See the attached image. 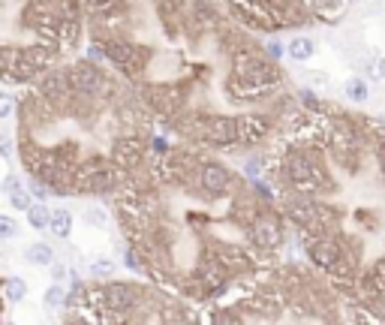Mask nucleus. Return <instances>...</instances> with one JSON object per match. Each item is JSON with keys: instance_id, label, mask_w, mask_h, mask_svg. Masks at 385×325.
<instances>
[{"instance_id": "f03ea898", "label": "nucleus", "mask_w": 385, "mask_h": 325, "mask_svg": "<svg viewBox=\"0 0 385 325\" xmlns=\"http://www.w3.org/2000/svg\"><path fill=\"white\" fill-rule=\"evenodd\" d=\"M232 73H238L247 82H256V85H268V87H280L283 85V70H280V61L268 58L262 51H250V49H235L232 51Z\"/></svg>"}, {"instance_id": "4c0bfd02", "label": "nucleus", "mask_w": 385, "mask_h": 325, "mask_svg": "<svg viewBox=\"0 0 385 325\" xmlns=\"http://www.w3.org/2000/svg\"><path fill=\"white\" fill-rule=\"evenodd\" d=\"M370 310H373V313H377V317H379V322H385V298H382V301H377V305H373Z\"/></svg>"}, {"instance_id": "6e6552de", "label": "nucleus", "mask_w": 385, "mask_h": 325, "mask_svg": "<svg viewBox=\"0 0 385 325\" xmlns=\"http://www.w3.org/2000/svg\"><path fill=\"white\" fill-rule=\"evenodd\" d=\"M66 70H70L73 87L78 91V97H90V99H97L99 94H106V91H109V78H106L103 66H99L97 61L82 58L78 63L66 66Z\"/></svg>"}, {"instance_id": "39448f33", "label": "nucleus", "mask_w": 385, "mask_h": 325, "mask_svg": "<svg viewBox=\"0 0 385 325\" xmlns=\"http://www.w3.org/2000/svg\"><path fill=\"white\" fill-rule=\"evenodd\" d=\"M247 235H250V241L259 250H268V253H274L286 244V226H283V217L277 214V211H265V208L259 211V217L247 226Z\"/></svg>"}, {"instance_id": "0eeeda50", "label": "nucleus", "mask_w": 385, "mask_h": 325, "mask_svg": "<svg viewBox=\"0 0 385 325\" xmlns=\"http://www.w3.org/2000/svg\"><path fill=\"white\" fill-rule=\"evenodd\" d=\"M37 94L42 99H49L54 109H70L73 99L78 97V91L73 87V78H70V70H45L39 75V85H37Z\"/></svg>"}, {"instance_id": "b1692460", "label": "nucleus", "mask_w": 385, "mask_h": 325, "mask_svg": "<svg viewBox=\"0 0 385 325\" xmlns=\"http://www.w3.org/2000/svg\"><path fill=\"white\" fill-rule=\"evenodd\" d=\"M115 259H111V256H94V259H90V265H87V271L94 274L97 280H111L115 277Z\"/></svg>"}, {"instance_id": "dca6fc26", "label": "nucleus", "mask_w": 385, "mask_h": 325, "mask_svg": "<svg viewBox=\"0 0 385 325\" xmlns=\"http://www.w3.org/2000/svg\"><path fill=\"white\" fill-rule=\"evenodd\" d=\"M313 54H316V39H313V37H304V33H298V37H292V39L286 42V58H289V61L307 63Z\"/></svg>"}, {"instance_id": "79ce46f5", "label": "nucleus", "mask_w": 385, "mask_h": 325, "mask_svg": "<svg viewBox=\"0 0 385 325\" xmlns=\"http://www.w3.org/2000/svg\"><path fill=\"white\" fill-rule=\"evenodd\" d=\"M349 4H353V0H349Z\"/></svg>"}, {"instance_id": "9d476101", "label": "nucleus", "mask_w": 385, "mask_h": 325, "mask_svg": "<svg viewBox=\"0 0 385 325\" xmlns=\"http://www.w3.org/2000/svg\"><path fill=\"white\" fill-rule=\"evenodd\" d=\"M307 259L313 262V268H319V271H334L341 262L353 259V256L346 253L343 241H331V238H316L307 244Z\"/></svg>"}, {"instance_id": "6ab92c4d", "label": "nucleus", "mask_w": 385, "mask_h": 325, "mask_svg": "<svg viewBox=\"0 0 385 325\" xmlns=\"http://www.w3.org/2000/svg\"><path fill=\"white\" fill-rule=\"evenodd\" d=\"M49 232L54 235V238H70V232H73V211H66V208H51Z\"/></svg>"}, {"instance_id": "20e7f679", "label": "nucleus", "mask_w": 385, "mask_h": 325, "mask_svg": "<svg viewBox=\"0 0 385 325\" xmlns=\"http://www.w3.org/2000/svg\"><path fill=\"white\" fill-rule=\"evenodd\" d=\"M145 298H148V293H145L139 283H130V280H111V283H106V301H109L106 319H130L133 310L145 307Z\"/></svg>"}, {"instance_id": "7ed1b4c3", "label": "nucleus", "mask_w": 385, "mask_h": 325, "mask_svg": "<svg viewBox=\"0 0 385 325\" xmlns=\"http://www.w3.org/2000/svg\"><path fill=\"white\" fill-rule=\"evenodd\" d=\"M232 16L250 30H277L283 27L280 6L274 0H229Z\"/></svg>"}, {"instance_id": "aec40b11", "label": "nucleus", "mask_w": 385, "mask_h": 325, "mask_svg": "<svg viewBox=\"0 0 385 325\" xmlns=\"http://www.w3.org/2000/svg\"><path fill=\"white\" fill-rule=\"evenodd\" d=\"M78 39H82V21H78V18H63L61 21V33H58L61 49H78Z\"/></svg>"}, {"instance_id": "4468645a", "label": "nucleus", "mask_w": 385, "mask_h": 325, "mask_svg": "<svg viewBox=\"0 0 385 325\" xmlns=\"http://www.w3.org/2000/svg\"><path fill=\"white\" fill-rule=\"evenodd\" d=\"M271 133V118L268 115H241V145L253 148L262 145Z\"/></svg>"}, {"instance_id": "72a5a7b5", "label": "nucleus", "mask_w": 385, "mask_h": 325, "mask_svg": "<svg viewBox=\"0 0 385 325\" xmlns=\"http://www.w3.org/2000/svg\"><path fill=\"white\" fill-rule=\"evenodd\" d=\"M373 211H355V220H358V226H365V229H377V217H370Z\"/></svg>"}, {"instance_id": "473e14b6", "label": "nucleus", "mask_w": 385, "mask_h": 325, "mask_svg": "<svg viewBox=\"0 0 385 325\" xmlns=\"http://www.w3.org/2000/svg\"><path fill=\"white\" fill-rule=\"evenodd\" d=\"M16 232H18V223L13 220V217H0V238H4V241H13L16 238Z\"/></svg>"}, {"instance_id": "ddd939ff", "label": "nucleus", "mask_w": 385, "mask_h": 325, "mask_svg": "<svg viewBox=\"0 0 385 325\" xmlns=\"http://www.w3.org/2000/svg\"><path fill=\"white\" fill-rule=\"evenodd\" d=\"M145 160V142L135 139V136H123L115 142L111 148V163L118 166L121 172H135Z\"/></svg>"}, {"instance_id": "c756f323", "label": "nucleus", "mask_w": 385, "mask_h": 325, "mask_svg": "<svg viewBox=\"0 0 385 325\" xmlns=\"http://www.w3.org/2000/svg\"><path fill=\"white\" fill-rule=\"evenodd\" d=\"M82 220L87 223V226H106L109 223V214H106V208H85V214H82Z\"/></svg>"}, {"instance_id": "1a4fd4ad", "label": "nucleus", "mask_w": 385, "mask_h": 325, "mask_svg": "<svg viewBox=\"0 0 385 325\" xmlns=\"http://www.w3.org/2000/svg\"><path fill=\"white\" fill-rule=\"evenodd\" d=\"M142 103H148L157 115H163L169 121V118L178 115L181 106H184V94H181L178 85L157 82V85H145L142 87Z\"/></svg>"}, {"instance_id": "4be33fe9", "label": "nucleus", "mask_w": 385, "mask_h": 325, "mask_svg": "<svg viewBox=\"0 0 385 325\" xmlns=\"http://www.w3.org/2000/svg\"><path fill=\"white\" fill-rule=\"evenodd\" d=\"M28 223H30V226L37 229V232L49 229V223H51V208L45 205L42 199H37V202L30 205V211H28Z\"/></svg>"}, {"instance_id": "f8f14e48", "label": "nucleus", "mask_w": 385, "mask_h": 325, "mask_svg": "<svg viewBox=\"0 0 385 325\" xmlns=\"http://www.w3.org/2000/svg\"><path fill=\"white\" fill-rule=\"evenodd\" d=\"M232 172H229V166L220 163V160H205L202 163V175H199V187L205 190V196L211 199H220L226 196L232 190Z\"/></svg>"}, {"instance_id": "2eb2a0df", "label": "nucleus", "mask_w": 385, "mask_h": 325, "mask_svg": "<svg viewBox=\"0 0 385 325\" xmlns=\"http://www.w3.org/2000/svg\"><path fill=\"white\" fill-rule=\"evenodd\" d=\"M307 4L319 21H325V25H337V18L346 13L349 0H307Z\"/></svg>"}, {"instance_id": "393cba45", "label": "nucleus", "mask_w": 385, "mask_h": 325, "mask_svg": "<svg viewBox=\"0 0 385 325\" xmlns=\"http://www.w3.org/2000/svg\"><path fill=\"white\" fill-rule=\"evenodd\" d=\"M265 169H268V157H265V154H250V157L244 160V175L250 178V181L262 178Z\"/></svg>"}, {"instance_id": "f704fd0d", "label": "nucleus", "mask_w": 385, "mask_h": 325, "mask_svg": "<svg viewBox=\"0 0 385 325\" xmlns=\"http://www.w3.org/2000/svg\"><path fill=\"white\" fill-rule=\"evenodd\" d=\"M151 148H154L157 154H163V157H166L169 151H172V148H169V142H166L163 136H154V139H151Z\"/></svg>"}, {"instance_id": "a878e982", "label": "nucleus", "mask_w": 385, "mask_h": 325, "mask_svg": "<svg viewBox=\"0 0 385 325\" xmlns=\"http://www.w3.org/2000/svg\"><path fill=\"white\" fill-rule=\"evenodd\" d=\"M298 103L307 109V111H316V115H328V106L322 103L319 97H316V91H310V87H304V91H298Z\"/></svg>"}, {"instance_id": "f257e3e1", "label": "nucleus", "mask_w": 385, "mask_h": 325, "mask_svg": "<svg viewBox=\"0 0 385 325\" xmlns=\"http://www.w3.org/2000/svg\"><path fill=\"white\" fill-rule=\"evenodd\" d=\"M274 178L280 181V187H292L295 193L304 196H328L334 193V181L328 169L322 166L319 154L310 151V145H295V148L283 151V160H280V169L274 172Z\"/></svg>"}, {"instance_id": "cd10ccee", "label": "nucleus", "mask_w": 385, "mask_h": 325, "mask_svg": "<svg viewBox=\"0 0 385 325\" xmlns=\"http://www.w3.org/2000/svg\"><path fill=\"white\" fill-rule=\"evenodd\" d=\"M365 75L370 78V82H385V58L365 61Z\"/></svg>"}, {"instance_id": "f3484780", "label": "nucleus", "mask_w": 385, "mask_h": 325, "mask_svg": "<svg viewBox=\"0 0 385 325\" xmlns=\"http://www.w3.org/2000/svg\"><path fill=\"white\" fill-rule=\"evenodd\" d=\"M343 97L349 99V103H367L370 99V78L367 75H353V78H346V85H343Z\"/></svg>"}, {"instance_id": "bb28decb", "label": "nucleus", "mask_w": 385, "mask_h": 325, "mask_svg": "<svg viewBox=\"0 0 385 325\" xmlns=\"http://www.w3.org/2000/svg\"><path fill=\"white\" fill-rule=\"evenodd\" d=\"M6 199H9V205H13L16 211H25V214L30 211V205H33V202H37V196H33L30 190H18V193L6 196Z\"/></svg>"}, {"instance_id": "a211bd4d", "label": "nucleus", "mask_w": 385, "mask_h": 325, "mask_svg": "<svg viewBox=\"0 0 385 325\" xmlns=\"http://www.w3.org/2000/svg\"><path fill=\"white\" fill-rule=\"evenodd\" d=\"M21 259H25L28 265H37V268L51 265L54 262V247H49L45 241H33V244H28V247H25Z\"/></svg>"}, {"instance_id": "e433bc0d", "label": "nucleus", "mask_w": 385, "mask_h": 325, "mask_svg": "<svg viewBox=\"0 0 385 325\" xmlns=\"http://www.w3.org/2000/svg\"><path fill=\"white\" fill-rule=\"evenodd\" d=\"M377 163H379V169H382V175H385V139L377 142Z\"/></svg>"}, {"instance_id": "9b49d317", "label": "nucleus", "mask_w": 385, "mask_h": 325, "mask_svg": "<svg viewBox=\"0 0 385 325\" xmlns=\"http://www.w3.org/2000/svg\"><path fill=\"white\" fill-rule=\"evenodd\" d=\"M205 145H217V148L241 145V118L211 115L208 118V130H205Z\"/></svg>"}, {"instance_id": "412c9836", "label": "nucleus", "mask_w": 385, "mask_h": 325, "mask_svg": "<svg viewBox=\"0 0 385 325\" xmlns=\"http://www.w3.org/2000/svg\"><path fill=\"white\" fill-rule=\"evenodd\" d=\"M4 298L9 301V305H18V301H25V298H28V280H25V277H16V274L4 277Z\"/></svg>"}, {"instance_id": "423d86ee", "label": "nucleus", "mask_w": 385, "mask_h": 325, "mask_svg": "<svg viewBox=\"0 0 385 325\" xmlns=\"http://www.w3.org/2000/svg\"><path fill=\"white\" fill-rule=\"evenodd\" d=\"M103 46H106V54H109V61L118 66L121 73H127V75H142V70L148 66V49H142V46H135V42L130 39H123V37H109L103 39Z\"/></svg>"}, {"instance_id": "2f4dec72", "label": "nucleus", "mask_w": 385, "mask_h": 325, "mask_svg": "<svg viewBox=\"0 0 385 325\" xmlns=\"http://www.w3.org/2000/svg\"><path fill=\"white\" fill-rule=\"evenodd\" d=\"M0 190H4V196H13V193H18V190H25V184H21V178L16 172H9L4 181H0Z\"/></svg>"}, {"instance_id": "ea45409f", "label": "nucleus", "mask_w": 385, "mask_h": 325, "mask_svg": "<svg viewBox=\"0 0 385 325\" xmlns=\"http://www.w3.org/2000/svg\"><path fill=\"white\" fill-rule=\"evenodd\" d=\"M4 157H6V160H9V157H13V139H4Z\"/></svg>"}, {"instance_id": "7c9ffc66", "label": "nucleus", "mask_w": 385, "mask_h": 325, "mask_svg": "<svg viewBox=\"0 0 385 325\" xmlns=\"http://www.w3.org/2000/svg\"><path fill=\"white\" fill-rule=\"evenodd\" d=\"M262 51L268 54V58L280 61V58H286V42H280L277 37H268V39H265V46H262Z\"/></svg>"}, {"instance_id": "c9c22d12", "label": "nucleus", "mask_w": 385, "mask_h": 325, "mask_svg": "<svg viewBox=\"0 0 385 325\" xmlns=\"http://www.w3.org/2000/svg\"><path fill=\"white\" fill-rule=\"evenodd\" d=\"M13 109H16V103L9 99V94H4V106H0V118H13Z\"/></svg>"}, {"instance_id": "58836bf2", "label": "nucleus", "mask_w": 385, "mask_h": 325, "mask_svg": "<svg viewBox=\"0 0 385 325\" xmlns=\"http://www.w3.org/2000/svg\"><path fill=\"white\" fill-rule=\"evenodd\" d=\"M307 82H310V85L325 87V85H328V75H307Z\"/></svg>"}, {"instance_id": "a19ab883", "label": "nucleus", "mask_w": 385, "mask_h": 325, "mask_svg": "<svg viewBox=\"0 0 385 325\" xmlns=\"http://www.w3.org/2000/svg\"><path fill=\"white\" fill-rule=\"evenodd\" d=\"M274 4H277V6H280V4H286V0H274Z\"/></svg>"}, {"instance_id": "c85d7f7f", "label": "nucleus", "mask_w": 385, "mask_h": 325, "mask_svg": "<svg viewBox=\"0 0 385 325\" xmlns=\"http://www.w3.org/2000/svg\"><path fill=\"white\" fill-rule=\"evenodd\" d=\"M250 187H253V193H256L259 199L268 202V205L277 199V196H274V187L268 184V178H256V181H250Z\"/></svg>"}, {"instance_id": "5701e85b", "label": "nucleus", "mask_w": 385, "mask_h": 325, "mask_svg": "<svg viewBox=\"0 0 385 325\" xmlns=\"http://www.w3.org/2000/svg\"><path fill=\"white\" fill-rule=\"evenodd\" d=\"M42 301H45V307H49V310H63L66 301H70V293H66L58 280H54V283H49V289H45Z\"/></svg>"}]
</instances>
